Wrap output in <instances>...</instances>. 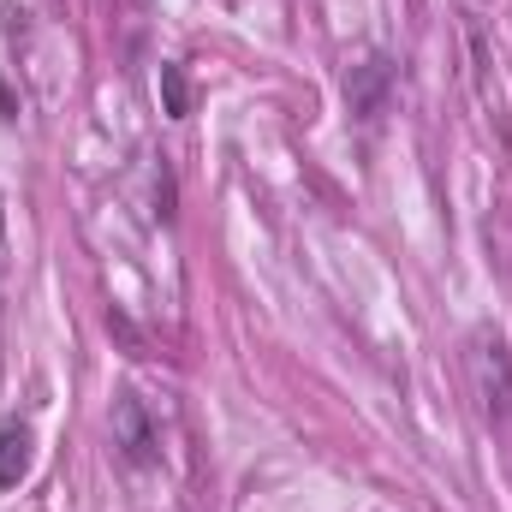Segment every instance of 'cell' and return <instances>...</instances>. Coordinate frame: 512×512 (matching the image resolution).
I'll return each mask as SVG.
<instances>
[{"instance_id": "obj_3", "label": "cell", "mask_w": 512, "mask_h": 512, "mask_svg": "<svg viewBox=\"0 0 512 512\" xmlns=\"http://www.w3.org/2000/svg\"><path fill=\"white\" fill-rule=\"evenodd\" d=\"M30 429L24 423H0V489H18L30 471Z\"/></svg>"}, {"instance_id": "obj_4", "label": "cell", "mask_w": 512, "mask_h": 512, "mask_svg": "<svg viewBox=\"0 0 512 512\" xmlns=\"http://www.w3.org/2000/svg\"><path fill=\"white\" fill-rule=\"evenodd\" d=\"M161 96H167V114H173V120L191 114V90H185V72H179V66H161Z\"/></svg>"}, {"instance_id": "obj_1", "label": "cell", "mask_w": 512, "mask_h": 512, "mask_svg": "<svg viewBox=\"0 0 512 512\" xmlns=\"http://www.w3.org/2000/svg\"><path fill=\"white\" fill-rule=\"evenodd\" d=\"M114 447L126 453L131 465H149L155 447H161V429L149 423V411H143L137 393H120V399H114Z\"/></svg>"}, {"instance_id": "obj_6", "label": "cell", "mask_w": 512, "mask_h": 512, "mask_svg": "<svg viewBox=\"0 0 512 512\" xmlns=\"http://www.w3.org/2000/svg\"><path fill=\"white\" fill-rule=\"evenodd\" d=\"M0 227H6V215H0Z\"/></svg>"}, {"instance_id": "obj_5", "label": "cell", "mask_w": 512, "mask_h": 512, "mask_svg": "<svg viewBox=\"0 0 512 512\" xmlns=\"http://www.w3.org/2000/svg\"><path fill=\"white\" fill-rule=\"evenodd\" d=\"M382 84H387V60H370V66H364V84L352 90V102H358L364 114H376V90H382Z\"/></svg>"}, {"instance_id": "obj_2", "label": "cell", "mask_w": 512, "mask_h": 512, "mask_svg": "<svg viewBox=\"0 0 512 512\" xmlns=\"http://www.w3.org/2000/svg\"><path fill=\"white\" fill-rule=\"evenodd\" d=\"M471 370H477V393H483V405L501 417L512 411V358L501 340H477V352H471Z\"/></svg>"}]
</instances>
